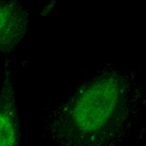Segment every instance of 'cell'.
<instances>
[{"mask_svg": "<svg viewBox=\"0 0 146 146\" xmlns=\"http://www.w3.org/2000/svg\"><path fill=\"white\" fill-rule=\"evenodd\" d=\"M121 89L117 80L108 77L86 87L67 107L68 133L88 139L102 133L119 108Z\"/></svg>", "mask_w": 146, "mask_h": 146, "instance_id": "cell-1", "label": "cell"}, {"mask_svg": "<svg viewBox=\"0 0 146 146\" xmlns=\"http://www.w3.org/2000/svg\"><path fill=\"white\" fill-rule=\"evenodd\" d=\"M26 14L11 1H0V48H11L23 37L26 29Z\"/></svg>", "mask_w": 146, "mask_h": 146, "instance_id": "cell-2", "label": "cell"}, {"mask_svg": "<svg viewBox=\"0 0 146 146\" xmlns=\"http://www.w3.org/2000/svg\"><path fill=\"white\" fill-rule=\"evenodd\" d=\"M20 128L15 92L11 85L0 91V146H18Z\"/></svg>", "mask_w": 146, "mask_h": 146, "instance_id": "cell-3", "label": "cell"}]
</instances>
